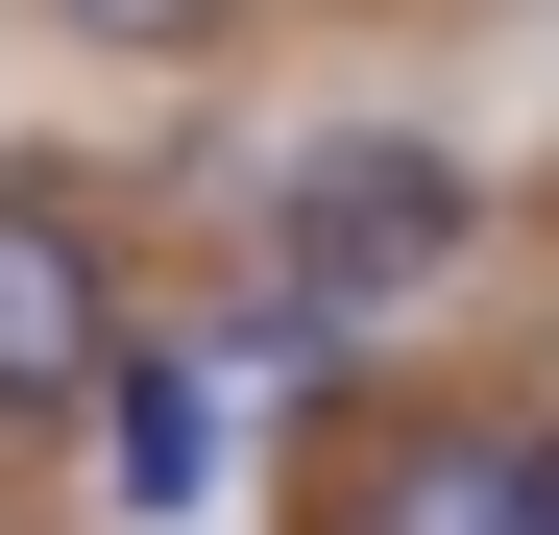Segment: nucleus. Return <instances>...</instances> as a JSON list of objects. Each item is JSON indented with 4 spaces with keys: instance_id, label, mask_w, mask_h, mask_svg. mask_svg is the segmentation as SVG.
<instances>
[{
    "instance_id": "obj_1",
    "label": "nucleus",
    "mask_w": 559,
    "mask_h": 535,
    "mask_svg": "<svg viewBox=\"0 0 559 535\" xmlns=\"http://www.w3.org/2000/svg\"><path fill=\"white\" fill-rule=\"evenodd\" d=\"M462 243H487V170L414 146V122H317L293 170H267V293H317L341 341H365V317H414Z\"/></svg>"
},
{
    "instance_id": "obj_2",
    "label": "nucleus",
    "mask_w": 559,
    "mask_h": 535,
    "mask_svg": "<svg viewBox=\"0 0 559 535\" xmlns=\"http://www.w3.org/2000/svg\"><path fill=\"white\" fill-rule=\"evenodd\" d=\"M98 390H122V268H98V219L0 195V438H49V414H98Z\"/></svg>"
},
{
    "instance_id": "obj_3",
    "label": "nucleus",
    "mask_w": 559,
    "mask_h": 535,
    "mask_svg": "<svg viewBox=\"0 0 559 535\" xmlns=\"http://www.w3.org/2000/svg\"><path fill=\"white\" fill-rule=\"evenodd\" d=\"M341 535H535V414H511V438H487V414H414Z\"/></svg>"
},
{
    "instance_id": "obj_4",
    "label": "nucleus",
    "mask_w": 559,
    "mask_h": 535,
    "mask_svg": "<svg viewBox=\"0 0 559 535\" xmlns=\"http://www.w3.org/2000/svg\"><path fill=\"white\" fill-rule=\"evenodd\" d=\"M122 438H98V463H122V511L146 535H195L219 511V366H146V341H122V390H98Z\"/></svg>"
},
{
    "instance_id": "obj_5",
    "label": "nucleus",
    "mask_w": 559,
    "mask_h": 535,
    "mask_svg": "<svg viewBox=\"0 0 559 535\" xmlns=\"http://www.w3.org/2000/svg\"><path fill=\"white\" fill-rule=\"evenodd\" d=\"M49 25H98V49H195V25H243V0H49Z\"/></svg>"
},
{
    "instance_id": "obj_6",
    "label": "nucleus",
    "mask_w": 559,
    "mask_h": 535,
    "mask_svg": "<svg viewBox=\"0 0 559 535\" xmlns=\"http://www.w3.org/2000/svg\"><path fill=\"white\" fill-rule=\"evenodd\" d=\"M535 535H559V414H535Z\"/></svg>"
}]
</instances>
